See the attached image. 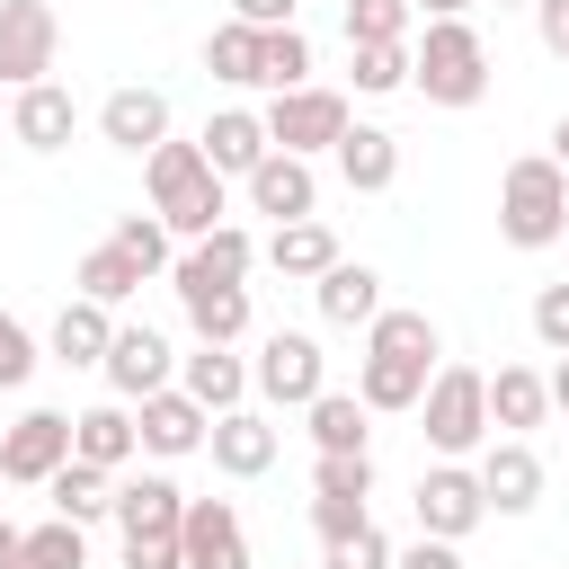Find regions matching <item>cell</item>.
<instances>
[{"mask_svg": "<svg viewBox=\"0 0 569 569\" xmlns=\"http://www.w3.org/2000/svg\"><path fill=\"white\" fill-rule=\"evenodd\" d=\"M71 462V418L62 409H27L9 436H0V471L9 480H53Z\"/></svg>", "mask_w": 569, "mask_h": 569, "instance_id": "cell-11", "label": "cell"}, {"mask_svg": "<svg viewBox=\"0 0 569 569\" xmlns=\"http://www.w3.org/2000/svg\"><path fill=\"white\" fill-rule=\"evenodd\" d=\"M338 178H347L356 196H382V187L400 178V133H382V124H347V133H338Z\"/></svg>", "mask_w": 569, "mask_h": 569, "instance_id": "cell-21", "label": "cell"}, {"mask_svg": "<svg viewBox=\"0 0 569 569\" xmlns=\"http://www.w3.org/2000/svg\"><path fill=\"white\" fill-rule=\"evenodd\" d=\"M107 347H116V320H107V302H62V320H53V356L62 365H107Z\"/></svg>", "mask_w": 569, "mask_h": 569, "instance_id": "cell-29", "label": "cell"}, {"mask_svg": "<svg viewBox=\"0 0 569 569\" xmlns=\"http://www.w3.org/2000/svg\"><path fill=\"white\" fill-rule=\"evenodd\" d=\"M27 373H36V338H27L18 311H0V391H18Z\"/></svg>", "mask_w": 569, "mask_h": 569, "instance_id": "cell-41", "label": "cell"}, {"mask_svg": "<svg viewBox=\"0 0 569 569\" xmlns=\"http://www.w3.org/2000/svg\"><path fill=\"white\" fill-rule=\"evenodd\" d=\"M231 18H249V27H293V0H231Z\"/></svg>", "mask_w": 569, "mask_h": 569, "instance_id": "cell-46", "label": "cell"}, {"mask_svg": "<svg viewBox=\"0 0 569 569\" xmlns=\"http://www.w3.org/2000/svg\"><path fill=\"white\" fill-rule=\"evenodd\" d=\"M116 525H124V542H133V533H178V525H187V489L160 480V471H142V480L116 489Z\"/></svg>", "mask_w": 569, "mask_h": 569, "instance_id": "cell-24", "label": "cell"}, {"mask_svg": "<svg viewBox=\"0 0 569 569\" xmlns=\"http://www.w3.org/2000/svg\"><path fill=\"white\" fill-rule=\"evenodd\" d=\"M71 124H80V107H71V89H53V80L18 89V107H9V133H18L27 151H62Z\"/></svg>", "mask_w": 569, "mask_h": 569, "instance_id": "cell-20", "label": "cell"}, {"mask_svg": "<svg viewBox=\"0 0 569 569\" xmlns=\"http://www.w3.org/2000/svg\"><path fill=\"white\" fill-rule=\"evenodd\" d=\"M116 249L151 276V267H169V222H160V213H124V222H116Z\"/></svg>", "mask_w": 569, "mask_h": 569, "instance_id": "cell-39", "label": "cell"}, {"mask_svg": "<svg viewBox=\"0 0 569 569\" xmlns=\"http://www.w3.org/2000/svg\"><path fill=\"white\" fill-rule=\"evenodd\" d=\"M338 133H347V98H338V89H311V80H302V89H284V98L267 107V142H276V151H302V160H311V151H338Z\"/></svg>", "mask_w": 569, "mask_h": 569, "instance_id": "cell-8", "label": "cell"}, {"mask_svg": "<svg viewBox=\"0 0 569 569\" xmlns=\"http://www.w3.org/2000/svg\"><path fill=\"white\" fill-rule=\"evenodd\" d=\"M204 445H213V471H231V480H258V471L276 462V427H267L258 409H222Z\"/></svg>", "mask_w": 569, "mask_h": 569, "instance_id": "cell-19", "label": "cell"}, {"mask_svg": "<svg viewBox=\"0 0 569 569\" xmlns=\"http://www.w3.org/2000/svg\"><path fill=\"white\" fill-rule=\"evenodd\" d=\"M391 569H462V551H453L445 533H418L409 551H391Z\"/></svg>", "mask_w": 569, "mask_h": 569, "instance_id": "cell-44", "label": "cell"}, {"mask_svg": "<svg viewBox=\"0 0 569 569\" xmlns=\"http://www.w3.org/2000/svg\"><path fill=\"white\" fill-rule=\"evenodd\" d=\"M18 542H27V533H18L9 516H0V569H18Z\"/></svg>", "mask_w": 569, "mask_h": 569, "instance_id": "cell-47", "label": "cell"}, {"mask_svg": "<svg viewBox=\"0 0 569 569\" xmlns=\"http://www.w3.org/2000/svg\"><path fill=\"white\" fill-rule=\"evenodd\" d=\"M133 445H142V427L124 418V400H98V409H80V418H71V453H80V462H98V471H124V462H133Z\"/></svg>", "mask_w": 569, "mask_h": 569, "instance_id": "cell-23", "label": "cell"}, {"mask_svg": "<svg viewBox=\"0 0 569 569\" xmlns=\"http://www.w3.org/2000/svg\"><path fill=\"white\" fill-rule=\"evenodd\" d=\"M365 498H373V462L365 453H320V471H311V525H320V542L373 525Z\"/></svg>", "mask_w": 569, "mask_h": 569, "instance_id": "cell-9", "label": "cell"}, {"mask_svg": "<svg viewBox=\"0 0 569 569\" xmlns=\"http://www.w3.org/2000/svg\"><path fill=\"white\" fill-rule=\"evenodd\" d=\"M258 267V240L240 231V222H213L187 258H178V293H204V284H240Z\"/></svg>", "mask_w": 569, "mask_h": 569, "instance_id": "cell-16", "label": "cell"}, {"mask_svg": "<svg viewBox=\"0 0 569 569\" xmlns=\"http://www.w3.org/2000/svg\"><path fill=\"white\" fill-rule=\"evenodd\" d=\"M258 36H267V27H249V18L213 27V36H204V71L231 80V89H258Z\"/></svg>", "mask_w": 569, "mask_h": 569, "instance_id": "cell-32", "label": "cell"}, {"mask_svg": "<svg viewBox=\"0 0 569 569\" xmlns=\"http://www.w3.org/2000/svg\"><path fill=\"white\" fill-rule=\"evenodd\" d=\"M71 284H80L89 302H107V311H116L124 293H142V267H133V258H124L116 240H98V249L80 258V276H71Z\"/></svg>", "mask_w": 569, "mask_h": 569, "instance_id": "cell-34", "label": "cell"}, {"mask_svg": "<svg viewBox=\"0 0 569 569\" xmlns=\"http://www.w3.org/2000/svg\"><path fill=\"white\" fill-rule=\"evenodd\" d=\"M249 382H258L276 409H311V400L329 391V356H320V338H302V329H267Z\"/></svg>", "mask_w": 569, "mask_h": 569, "instance_id": "cell-6", "label": "cell"}, {"mask_svg": "<svg viewBox=\"0 0 569 569\" xmlns=\"http://www.w3.org/2000/svg\"><path fill=\"white\" fill-rule=\"evenodd\" d=\"M542 409H551V382L542 373H525V365H498L489 373V427H542Z\"/></svg>", "mask_w": 569, "mask_h": 569, "instance_id": "cell-30", "label": "cell"}, {"mask_svg": "<svg viewBox=\"0 0 569 569\" xmlns=\"http://www.w3.org/2000/svg\"><path fill=\"white\" fill-rule=\"evenodd\" d=\"M418 9H427V18H462L471 0H418Z\"/></svg>", "mask_w": 569, "mask_h": 569, "instance_id": "cell-49", "label": "cell"}, {"mask_svg": "<svg viewBox=\"0 0 569 569\" xmlns=\"http://www.w3.org/2000/svg\"><path fill=\"white\" fill-rule=\"evenodd\" d=\"M533 338H542L551 356H569V284H542V293H533Z\"/></svg>", "mask_w": 569, "mask_h": 569, "instance_id": "cell-42", "label": "cell"}, {"mask_svg": "<svg viewBox=\"0 0 569 569\" xmlns=\"http://www.w3.org/2000/svg\"><path fill=\"white\" fill-rule=\"evenodd\" d=\"M124 569H187V542L178 533H133L124 542Z\"/></svg>", "mask_w": 569, "mask_h": 569, "instance_id": "cell-43", "label": "cell"}, {"mask_svg": "<svg viewBox=\"0 0 569 569\" xmlns=\"http://www.w3.org/2000/svg\"><path fill=\"white\" fill-rule=\"evenodd\" d=\"M329 569H391V542H382V525H356V533H338V542H329Z\"/></svg>", "mask_w": 569, "mask_h": 569, "instance_id": "cell-40", "label": "cell"}, {"mask_svg": "<svg viewBox=\"0 0 569 569\" xmlns=\"http://www.w3.org/2000/svg\"><path fill=\"white\" fill-rule=\"evenodd\" d=\"M498 9H533V0H498Z\"/></svg>", "mask_w": 569, "mask_h": 569, "instance_id": "cell-51", "label": "cell"}, {"mask_svg": "<svg viewBox=\"0 0 569 569\" xmlns=\"http://www.w3.org/2000/svg\"><path fill=\"white\" fill-rule=\"evenodd\" d=\"M436 382V320L427 311H373L365 320V409H418Z\"/></svg>", "mask_w": 569, "mask_h": 569, "instance_id": "cell-1", "label": "cell"}, {"mask_svg": "<svg viewBox=\"0 0 569 569\" xmlns=\"http://www.w3.org/2000/svg\"><path fill=\"white\" fill-rule=\"evenodd\" d=\"M311 445L320 453H365V391H320L311 400Z\"/></svg>", "mask_w": 569, "mask_h": 569, "instance_id": "cell-33", "label": "cell"}, {"mask_svg": "<svg viewBox=\"0 0 569 569\" xmlns=\"http://www.w3.org/2000/svg\"><path fill=\"white\" fill-rule=\"evenodd\" d=\"M258 258H267L276 276H311V284H320V276L338 267V231H329L320 213H302V222H276V240H267Z\"/></svg>", "mask_w": 569, "mask_h": 569, "instance_id": "cell-22", "label": "cell"}, {"mask_svg": "<svg viewBox=\"0 0 569 569\" xmlns=\"http://www.w3.org/2000/svg\"><path fill=\"white\" fill-rule=\"evenodd\" d=\"M480 516H489V489H480V471H462V462H436V471H418V533H445V542H462Z\"/></svg>", "mask_w": 569, "mask_h": 569, "instance_id": "cell-10", "label": "cell"}, {"mask_svg": "<svg viewBox=\"0 0 569 569\" xmlns=\"http://www.w3.org/2000/svg\"><path fill=\"white\" fill-rule=\"evenodd\" d=\"M409 71H418V53H409V44H356V89H365V98L409 89Z\"/></svg>", "mask_w": 569, "mask_h": 569, "instance_id": "cell-38", "label": "cell"}, {"mask_svg": "<svg viewBox=\"0 0 569 569\" xmlns=\"http://www.w3.org/2000/svg\"><path fill=\"white\" fill-rule=\"evenodd\" d=\"M44 489H53V516H71V525L116 516V471H98V462H80V453H71V462H62Z\"/></svg>", "mask_w": 569, "mask_h": 569, "instance_id": "cell-28", "label": "cell"}, {"mask_svg": "<svg viewBox=\"0 0 569 569\" xmlns=\"http://www.w3.org/2000/svg\"><path fill=\"white\" fill-rule=\"evenodd\" d=\"M267 151H276V142H267V116H249V107H222V116L204 124V160H213L222 178H249Z\"/></svg>", "mask_w": 569, "mask_h": 569, "instance_id": "cell-25", "label": "cell"}, {"mask_svg": "<svg viewBox=\"0 0 569 569\" xmlns=\"http://www.w3.org/2000/svg\"><path fill=\"white\" fill-rule=\"evenodd\" d=\"M551 160H560V169H569V116H560V133H551Z\"/></svg>", "mask_w": 569, "mask_h": 569, "instance_id": "cell-50", "label": "cell"}, {"mask_svg": "<svg viewBox=\"0 0 569 569\" xmlns=\"http://www.w3.org/2000/svg\"><path fill=\"white\" fill-rule=\"evenodd\" d=\"M302 71H311V44H302V27H267L258 36V89H302Z\"/></svg>", "mask_w": 569, "mask_h": 569, "instance_id": "cell-35", "label": "cell"}, {"mask_svg": "<svg viewBox=\"0 0 569 569\" xmlns=\"http://www.w3.org/2000/svg\"><path fill=\"white\" fill-rule=\"evenodd\" d=\"M249 204H258L267 222H302V213H320V178H311V160H302V151H267V160L249 169Z\"/></svg>", "mask_w": 569, "mask_h": 569, "instance_id": "cell-12", "label": "cell"}, {"mask_svg": "<svg viewBox=\"0 0 569 569\" xmlns=\"http://www.w3.org/2000/svg\"><path fill=\"white\" fill-rule=\"evenodd\" d=\"M418 0H347V44H409Z\"/></svg>", "mask_w": 569, "mask_h": 569, "instance_id": "cell-36", "label": "cell"}, {"mask_svg": "<svg viewBox=\"0 0 569 569\" xmlns=\"http://www.w3.org/2000/svg\"><path fill=\"white\" fill-rule=\"evenodd\" d=\"M0 489H9V471H0Z\"/></svg>", "mask_w": 569, "mask_h": 569, "instance_id": "cell-52", "label": "cell"}, {"mask_svg": "<svg viewBox=\"0 0 569 569\" xmlns=\"http://www.w3.org/2000/svg\"><path fill=\"white\" fill-rule=\"evenodd\" d=\"M53 9H62V0H53Z\"/></svg>", "mask_w": 569, "mask_h": 569, "instance_id": "cell-53", "label": "cell"}, {"mask_svg": "<svg viewBox=\"0 0 569 569\" xmlns=\"http://www.w3.org/2000/svg\"><path fill=\"white\" fill-rule=\"evenodd\" d=\"M178 542H187V569H249V533H240L231 498H187Z\"/></svg>", "mask_w": 569, "mask_h": 569, "instance_id": "cell-14", "label": "cell"}, {"mask_svg": "<svg viewBox=\"0 0 569 569\" xmlns=\"http://www.w3.org/2000/svg\"><path fill=\"white\" fill-rule=\"evenodd\" d=\"M18 569H89V551H80V525H71V516L36 525V533L18 542Z\"/></svg>", "mask_w": 569, "mask_h": 569, "instance_id": "cell-37", "label": "cell"}, {"mask_svg": "<svg viewBox=\"0 0 569 569\" xmlns=\"http://www.w3.org/2000/svg\"><path fill=\"white\" fill-rule=\"evenodd\" d=\"M533 27H542V53L569 62V0H533Z\"/></svg>", "mask_w": 569, "mask_h": 569, "instance_id": "cell-45", "label": "cell"}, {"mask_svg": "<svg viewBox=\"0 0 569 569\" xmlns=\"http://www.w3.org/2000/svg\"><path fill=\"white\" fill-rule=\"evenodd\" d=\"M62 53V18L53 0H0V80L9 89H36Z\"/></svg>", "mask_w": 569, "mask_h": 569, "instance_id": "cell-7", "label": "cell"}, {"mask_svg": "<svg viewBox=\"0 0 569 569\" xmlns=\"http://www.w3.org/2000/svg\"><path fill=\"white\" fill-rule=\"evenodd\" d=\"M178 382H187V391H196V400L222 418V409H240V391H249V365H240L231 347H204V338H196V356L178 365Z\"/></svg>", "mask_w": 569, "mask_h": 569, "instance_id": "cell-27", "label": "cell"}, {"mask_svg": "<svg viewBox=\"0 0 569 569\" xmlns=\"http://www.w3.org/2000/svg\"><path fill=\"white\" fill-rule=\"evenodd\" d=\"M311 293H320V320H338V329H356V320H373V311H382V276H373V267H356V258H338Z\"/></svg>", "mask_w": 569, "mask_h": 569, "instance_id": "cell-26", "label": "cell"}, {"mask_svg": "<svg viewBox=\"0 0 569 569\" xmlns=\"http://www.w3.org/2000/svg\"><path fill=\"white\" fill-rule=\"evenodd\" d=\"M480 489H489V516H525V507L542 498V453H533L525 436L489 445V453H480Z\"/></svg>", "mask_w": 569, "mask_h": 569, "instance_id": "cell-18", "label": "cell"}, {"mask_svg": "<svg viewBox=\"0 0 569 569\" xmlns=\"http://www.w3.org/2000/svg\"><path fill=\"white\" fill-rule=\"evenodd\" d=\"M98 133H107L116 151L151 160V151L169 142V98H160V89H116V98L98 107Z\"/></svg>", "mask_w": 569, "mask_h": 569, "instance_id": "cell-15", "label": "cell"}, {"mask_svg": "<svg viewBox=\"0 0 569 569\" xmlns=\"http://www.w3.org/2000/svg\"><path fill=\"white\" fill-rule=\"evenodd\" d=\"M169 338L160 329H116V347H107V382H116V400H151V391H169Z\"/></svg>", "mask_w": 569, "mask_h": 569, "instance_id": "cell-17", "label": "cell"}, {"mask_svg": "<svg viewBox=\"0 0 569 569\" xmlns=\"http://www.w3.org/2000/svg\"><path fill=\"white\" fill-rule=\"evenodd\" d=\"M178 302H187V320H196L204 347L249 338V284H204V293H178Z\"/></svg>", "mask_w": 569, "mask_h": 569, "instance_id": "cell-31", "label": "cell"}, {"mask_svg": "<svg viewBox=\"0 0 569 569\" xmlns=\"http://www.w3.org/2000/svg\"><path fill=\"white\" fill-rule=\"evenodd\" d=\"M142 178H151V213H160L178 240H204V231L222 222V169L204 160V142H160V151L142 160Z\"/></svg>", "mask_w": 569, "mask_h": 569, "instance_id": "cell-2", "label": "cell"}, {"mask_svg": "<svg viewBox=\"0 0 569 569\" xmlns=\"http://www.w3.org/2000/svg\"><path fill=\"white\" fill-rule=\"evenodd\" d=\"M409 89H418L427 107H480V98H489V44H480V27L427 18V44H418Z\"/></svg>", "mask_w": 569, "mask_h": 569, "instance_id": "cell-3", "label": "cell"}, {"mask_svg": "<svg viewBox=\"0 0 569 569\" xmlns=\"http://www.w3.org/2000/svg\"><path fill=\"white\" fill-rule=\"evenodd\" d=\"M427 445L453 462V453H471L480 436H489V373H471V365H436V382H427Z\"/></svg>", "mask_w": 569, "mask_h": 569, "instance_id": "cell-5", "label": "cell"}, {"mask_svg": "<svg viewBox=\"0 0 569 569\" xmlns=\"http://www.w3.org/2000/svg\"><path fill=\"white\" fill-rule=\"evenodd\" d=\"M498 231L516 240V249H551L560 231H569V169L542 151V160H516L507 178H498Z\"/></svg>", "mask_w": 569, "mask_h": 569, "instance_id": "cell-4", "label": "cell"}, {"mask_svg": "<svg viewBox=\"0 0 569 569\" xmlns=\"http://www.w3.org/2000/svg\"><path fill=\"white\" fill-rule=\"evenodd\" d=\"M551 409H569V356L551 365Z\"/></svg>", "mask_w": 569, "mask_h": 569, "instance_id": "cell-48", "label": "cell"}, {"mask_svg": "<svg viewBox=\"0 0 569 569\" xmlns=\"http://www.w3.org/2000/svg\"><path fill=\"white\" fill-rule=\"evenodd\" d=\"M133 427H142V445H151V453H169V462H178V453H196V445L213 436V409H204L187 382H169V391H151V400H142V418H133Z\"/></svg>", "mask_w": 569, "mask_h": 569, "instance_id": "cell-13", "label": "cell"}]
</instances>
